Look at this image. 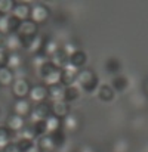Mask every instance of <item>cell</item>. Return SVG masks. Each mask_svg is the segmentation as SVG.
<instances>
[{
    "label": "cell",
    "mask_w": 148,
    "mask_h": 152,
    "mask_svg": "<svg viewBox=\"0 0 148 152\" xmlns=\"http://www.w3.org/2000/svg\"><path fill=\"white\" fill-rule=\"evenodd\" d=\"M105 69H107V72L117 75V74H120L121 64H120L119 59H116V58H110V59H107V62H105Z\"/></svg>",
    "instance_id": "83f0119b"
},
{
    "label": "cell",
    "mask_w": 148,
    "mask_h": 152,
    "mask_svg": "<svg viewBox=\"0 0 148 152\" xmlns=\"http://www.w3.org/2000/svg\"><path fill=\"white\" fill-rule=\"evenodd\" d=\"M31 126H33V130H34L36 140H37L39 137H43V136H46V134H48V130H46V123H45V120L34 121V123H31Z\"/></svg>",
    "instance_id": "f546056e"
},
{
    "label": "cell",
    "mask_w": 148,
    "mask_h": 152,
    "mask_svg": "<svg viewBox=\"0 0 148 152\" xmlns=\"http://www.w3.org/2000/svg\"><path fill=\"white\" fill-rule=\"evenodd\" d=\"M25 118H22V117H19V115H16V114H10L7 118H6V127L10 130V132H13V133H18V132H21L22 130V127L25 126Z\"/></svg>",
    "instance_id": "9a60e30c"
},
{
    "label": "cell",
    "mask_w": 148,
    "mask_h": 152,
    "mask_svg": "<svg viewBox=\"0 0 148 152\" xmlns=\"http://www.w3.org/2000/svg\"><path fill=\"white\" fill-rule=\"evenodd\" d=\"M16 139H25V140H34L36 142V136H34V130H33L31 123H25L22 130L16 133Z\"/></svg>",
    "instance_id": "d4e9b609"
},
{
    "label": "cell",
    "mask_w": 148,
    "mask_h": 152,
    "mask_svg": "<svg viewBox=\"0 0 148 152\" xmlns=\"http://www.w3.org/2000/svg\"><path fill=\"white\" fill-rule=\"evenodd\" d=\"M61 49L59 43L52 39V37H45V42H43V48H42V53L46 56V58H50L55 52H58Z\"/></svg>",
    "instance_id": "ac0fdd59"
},
{
    "label": "cell",
    "mask_w": 148,
    "mask_h": 152,
    "mask_svg": "<svg viewBox=\"0 0 148 152\" xmlns=\"http://www.w3.org/2000/svg\"><path fill=\"white\" fill-rule=\"evenodd\" d=\"M82 96V90L77 84H73V86H67L64 89V101L67 103H71V102H76L79 98Z\"/></svg>",
    "instance_id": "44dd1931"
},
{
    "label": "cell",
    "mask_w": 148,
    "mask_h": 152,
    "mask_svg": "<svg viewBox=\"0 0 148 152\" xmlns=\"http://www.w3.org/2000/svg\"><path fill=\"white\" fill-rule=\"evenodd\" d=\"M96 95H98L99 101L102 102H111L116 98V92L113 90V87L110 84H99Z\"/></svg>",
    "instance_id": "e0dca14e"
},
{
    "label": "cell",
    "mask_w": 148,
    "mask_h": 152,
    "mask_svg": "<svg viewBox=\"0 0 148 152\" xmlns=\"http://www.w3.org/2000/svg\"><path fill=\"white\" fill-rule=\"evenodd\" d=\"M45 123H46L48 134H52V133H55V132L61 130V120H59V118H56V117H53V115H50L49 118H46V120H45Z\"/></svg>",
    "instance_id": "f1b7e54d"
},
{
    "label": "cell",
    "mask_w": 148,
    "mask_h": 152,
    "mask_svg": "<svg viewBox=\"0 0 148 152\" xmlns=\"http://www.w3.org/2000/svg\"><path fill=\"white\" fill-rule=\"evenodd\" d=\"M13 3L12 0H0V13L1 15H10L12 9H13Z\"/></svg>",
    "instance_id": "4dcf8cb0"
},
{
    "label": "cell",
    "mask_w": 148,
    "mask_h": 152,
    "mask_svg": "<svg viewBox=\"0 0 148 152\" xmlns=\"http://www.w3.org/2000/svg\"><path fill=\"white\" fill-rule=\"evenodd\" d=\"M12 142H16V133L10 132L6 126H0V151H4Z\"/></svg>",
    "instance_id": "2e32d148"
},
{
    "label": "cell",
    "mask_w": 148,
    "mask_h": 152,
    "mask_svg": "<svg viewBox=\"0 0 148 152\" xmlns=\"http://www.w3.org/2000/svg\"><path fill=\"white\" fill-rule=\"evenodd\" d=\"M1 112H3V111H1V108H0V117H1Z\"/></svg>",
    "instance_id": "f35d334b"
},
{
    "label": "cell",
    "mask_w": 148,
    "mask_h": 152,
    "mask_svg": "<svg viewBox=\"0 0 148 152\" xmlns=\"http://www.w3.org/2000/svg\"><path fill=\"white\" fill-rule=\"evenodd\" d=\"M37 31H39V25L34 24L31 19H25L21 22L19 25V30H18V36L22 37V39H28V37H34L37 36Z\"/></svg>",
    "instance_id": "7c38bea8"
},
{
    "label": "cell",
    "mask_w": 148,
    "mask_h": 152,
    "mask_svg": "<svg viewBox=\"0 0 148 152\" xmlns=\"http://www.w3.org/2000/svg\"><path fill=\"white\" fill-rule=\"evenodd\" d=\"M68 64L73 65V66L77 68V69H83L85 65L88 64V53L85 50H82V49H79L77 52H74L73 55H70Z\"/></svg>",
    "instance_id": "5bb4252c"
},
{
    "label": "cell",
    "mask_w": 148,
    "mask_h": 152,
    "mask_svg": "<svg viewBox=\"0 0 148 152\" xmlns=\"http://www.w3.org/2000/svg\"><path fill=\"white\" fill-rule=\"evenodd\" d=\"M36 143L39 145V148L42 149V152H53L55 151L53 142H52L49 134H46V136H43V137H39V139L36 140Z\"/></svg>",
    "instance_id": "4316f807"
},
{
    "label": "cell",
    "mask_w": 148,
    "mask_h": 152,
    "mask_svg": "<svg viewBox=\"0 0 148 152\" xmlns=\"http://www.w3.org/2000/svg\"><path fill=\"white\" fill-rule=\"evenodd\" d=\"M6 66H7L9 69H12V71H15V69L24 66V59H22L21 53H19V52L9 53V55H7V61H6Z\"/></svg>",
    "instance_id": "7402d4cb"
},
{
    "label": "cell",
    "mask_w": 148,
    "mask_h": 152,
    "mask_svg": "<svg viewBox=\"0 0 148 152\" xmlns=\"http://www.w3.org/2000/svg\"><path fill=\"white\" fill-rule=\"evenodd\" d=\"M3 152H19V149H18V145H16V142H12V143H10L9 146H6Z\"/></svg>",
    "instance_id": "e575fe53"
},
{
    "label": "cell",
    "mask_w": 148,
    "mask_h": 152,
    "mask_svg": "<svg viewBox=\"0 0 148 152\" xmlns=\"http://www.w3.org/2000/svg\"><path fill=\"white\" fill-rule=\"evenodd\" d=\"M52 115L50 112V102H40V103H36L33 105V109L30 112V123H34V121H40V120H46Z\"/></svg>",
    "instance_id": "277c9868"
},
{
    "label": "cell",
    "mask_w": 148,
    "mask_h": 152,
    "mask_svg": "<svg viewBox=\"0 0 148 152\" xmlns=\"http://www.w3.org/2000/svg\"><path fill=\"white\" fill-rule=\"evenodd\" d=\"M49 136H50V139H52V142H53L55 151H56V149H61V148L65 145V142H67V134H65L62 130H58V132L52 133Z\"/></svg>",
    "instance_id": "484cf974"
},
{
    "label": "cell",
    "mask_w": 148,
    "mask_h": 152,
    "mask_svg": "<svg viewBox=\"0 0 148 152\" xmlns=\"http://www.w3.org/2000/svg\"><path fill=\"white\" fill-rule=\"evenodd\" d=\"M82 92L88 93V95H92L98 90L99 87V77L89 68H83L79 71V75H77V83H76Z\"/></svg>",
    "instance_id": "6da1fadb"
},
{
    "label": "cell",
    "mask_w": 148,
    "mask_h": 152,
    "mask_svg": "<svg viewBox=\"0 0 148 152\" xmlns=\"http://www.w3.org/2000/svg\"><path fill=\"white\" fill-rule=\"evenodd\" d=\"M144 89H145V92H147V93H148V80H147V81H145V86H144Z\"/></svg>",
    "instance_id": "74e56055"
},
{
    "label": "cell",
    "mask_w": 148,
    "mask_h": 152,
    "mask_svg": "<svg viewBox=\"0 0 148 152\" xmlns=\"http://www.w3.org/2000/svg\"><path fill=\"white\" fill-rule=\"evenodd\" d=\"M7 50L3 48V46H0V66H3V65H6V61H7Z\"/></svg>",
    "instance_id": "836d02e7"
},
{
    "label": "cell",
    "mask_w": 148,
    "mask_h": 152,
    "mask_svg": "<svg viewBox=\"0 0 148 152\" xmlns=\"http://www.w3.org/2000/svg\"><path fill=\"white\" fill-rule=\"evenodd\" d=\"M50 112L53 117L62 120L71 112V108H70V103H67L65 101L53 102V103H50Z\"/></svg>",
    "instance_id": "4fadbf2b"
},
{
    "label": "cell",
    "mask_w": 148,
    "mask_h": 152,
    "mask_svg": "<svg viewBox=\"0 0 148 152\" xmlns=\"http://www.w3.org/2000/svg\"><path fill=\"white\" fill-rule=\"evenodd\" d=\"M68 55L65 53V52L62 50V49H59L58 52H55L52 56L49 58V61L58 68V69H62L65 65H68Z\"/></svg>",
    "instance_id": "ffe728a7"
},
{
    "label": "cell",
    "mask_w": 148,
    "mask_h": 152,
    "mask_svg": "<svg viewBox=\"0 0 148 152\" xmlns=\"http://www.w3.org/2000/svg\"><path fill=\"white\" fill-rule=\"evenodd\" d=\"M15 77H13V71L9 69L6 65L0 66V86L1 87H9L12 86Z\"/></svg>",
    "instance_id": "603a6c76"
},
{
    "label": "cell",
    "mask_w": 148,
    "mask_h": 152,
    "mask_svg": "<svg viewBox=\"0 0 148 152\" xmlns=\"http://www.w3.org/2000/svg\"><path fill=\"white\" fill-rule=\"evenodd\" d=\"M25 152H42V149L39 148V145H37V143H34V145H31V146H30Z\"/></svg>",
    "instance_id": "8d00e7d4"
},
{
    "label": "cell",
    "mask_w": 148,
    "mask_h": 152,
    "mask_svg": "<svg viewBox=\"0 0 148 152\" xmlns=\"http://www.w3.org/2000/svg\"><path fill=\"white\" fill-rule=\"evenodd\" d=\"M79 71L77 68H74L73 65H65L62 69H61V84L64 87L67 86H73L77 83V75H79Z\"/></svg>",
    "instance_id": "9c48e42d"
},
{
    "label": "cell",
    "mask_w": 148,
    "mask_h": 152,
    "mask_svg": "<svg viewBox=\"0 0 148 152\" xmlns=\"http://www.w3.org/2000/svg\"><path fill=\"white\" fill-rule=\"evenodd\" d=\"M43 42H45V37L42 36H34V37H28V39H22V49L31 53V55H37L42 52L43 48Z\"/></svg>",
    "instance_id": "52a82bcc"
},
{
    "label": "cell",
    "mask_w": 148,
    "mask_h": 152,
    "mask_svg": "<svg viewBox=\"0 0 148 152\" xmlns=\"http://www.w3.org/2000/svg\"><path fill=\"white\" fill-rule=\"evenodd\" d=\"M31 109H33V103L28 101V98L15 99L12 102V114H16V115L22 117V118H28Z\"/></svg>",
    "instance_id": "ba28073f"
},
{
    "label": "cell",
    "mask_w": 148,
    "mask_h": 152,
    "mask_svg": "<svg viewBox=\"0 0 148 152\" xmlns=\"http://www.w3.org/2000/svg\"><path fill=\"white\" fill-rule=\"evenodd\" d=\"M30 10H31V3H27V1H15L10 15H13V16L18 18L19 21H25V19H30Z\"/></svg>",
    "instance_id": "30bf717a"
},
{
    "label": "cell",
    "mask_w": 148,
    "mask_h": 152,
    "mask_svg": "<svg viewBox=\"0 0 148 152\" xmlns=\"http://www.w3.org/2000/svg\"><path fill=\"white\" fill-rule=\"evenodd\" d=\"M110 86L113 87L114 92H120V93H121V92H124V90L127 89V86H129V80H127L126 75H123V74H117V75L113 77Z\"/></svg>",
    "instance_id": "d6986e66"
},
{
    "label": "cell",
    "mask_w": 148,
    "mask_h": 152,
    "mask_svg": "<svg viewBox=\"0 0 148 152\" xmlns=\"http://www.w3.org/2000/svg\"><path fill=\"white\" fill-rule=\"evenodd\" d=\"M7 34H9V15L0 13V36H7Z\"/></svg>",
    "instance_id": "1f68e13d"
},
{
    "label": "cell",
    "mask_w": 148,
    "mask_h": 152,
    "mask_svg": "<svg viewBox=\"0 0 148 152\" xmlns=\"http://www.w3.org/2000/svg\"><path fill=\"white\" fill-rule=\"evenodd\" d=\"M61 49H62V50H64L65 53H67V55H68V56H70V55H73L74 52L79 50V46H77L74 42H71V40H70V42L64 43V45L61 46Z\"/></svg>",
    "instance_id": "d6a6232c"
},
{
    "label": "cell",
    "mask_w": 148,
    "mask_h": 152,
    "mask_svg": "<svg viewBox=\"0 0 148 152\" xmlns=\"http://www.w3.org/2000/svg\"><path fill=\"white\" fill-rule=\"evenodd\" d=\"M31 83L28 78H15L10 89H12V93L16 99H25L28 98L30 95V90H31Z\"/></svg>",
    "instance_id": "3957f363"
},
{
    "label": "cell",
    "mask_w": 148,
    "mask_h": 152,
    "mask_svg": "<svg viewBox=\"0 0 148 152\" xmlns=\"http://www.w3.org/2000/svg\"><path fill=\"white\" fill-rule=\"evenodd\" d=\"M3 48L7 50V53L19 52L22 49V37H19L18 34H7V36H4Z\"/></svg>",
    "instance_id": "8fae6325"
},
{
    "label": "cell",
    "mask_w": 148,
    "mask_h": 152,
    "mask_svg": "<svg viewBox=\"0 0 148 152\" xmlns=\"http://www.w3.org/2000/svg\"><path fill=\"white\" fill-rule=\"evenodd\" d=\"M80 126H82V121H80L79 115L77 114H73V112H70L65 118L61 120V130L65 134L67 133H76L80 129Z\"/></svg>",
    "instance_id": "8992f818"
},
{
    "label": "cell",
    "mask_w": 148,
    "mask_h": 152,
    "mask_svg": "<svg viewBox=\"0 0 148 152\" xmlns=\"http://www.w3.org/2000/svg\"><path fill=\"white\" fill-rule=\"evenodd\" d=\"M48 92H49V89L43 83L33 84L31 90H30V95H28V101L31 102L33 105L40 103V102H46L48 101Z\"/></svg>",
    "instance_id": "5b68a950"
},
{
    "label": "cell",
    "mask_w": 148,
    "mask_h": 152,
    "mask_svg": "<svg viewBox=\"0 0 148 152\" xmlns=\"http://www.w3.org/2000/svg\"><path fill=\"white\" fill-rule=\"evenodd\" d=\"M79 152H96V151H95L94 146H91V145H85V146H80Z\"/></svg>",
    "instance_id": "d590c367"
},
{
    "label": "cell",
    "mask_w": 148,
    "mask_h": 152,
    "mask_svg": "<svg viewBox=\"0 0 148 152\" xmlns=\"http://www.w3.org/2000/svg\"><path fill=\"white\" fill-rule=\"evenodd\" d=\"M49 92H48V101L50 103L53 102H59L64 101V86L62 84H56V86H52V87H48Z\"/></svg>",
    "instance_id": "cb8c5ba5"
},
{
    "label": "cell",
    "mask_w": 148,
    "mask_h": 152,
    "mask_svg": "<svg viewBox=\"0 0 148 152\" xmlns=\"http://www.w3.org/2000/svg\"><path fill=\"white\" fill-rule=\"evenodd\" d=\"M50 9L45 3H33L31 4V10H30V19L34 24H45L49 19Z\"/></svg>",
    "instance_id": "7a4b0ae2"
}]
</instances>
